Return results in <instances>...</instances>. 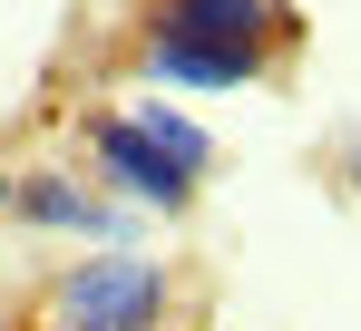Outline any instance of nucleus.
Masks as SVG:
<instances>
[{
    "instance_id": "obj_2",
    "label": "nucleus",
    "mask_w": 361,
    "mask_h": 331,
    "mask_svg": "<svg viewBox=\"0 0 361 331\" xmlns=\"http://www.w3.org/2000/svg\"><path fill=\"white\" fill-rule=\"evenodd\" d=\"M88 146H98V175L118 185L127 205H157V215H185V205H195V175H185V166L137 127V117H98Z\"/></svg>"
},
{
    "instance_id": "obj_8",
    "label": "nucleus",
    "mask_w": 361,
    "mask_h": 331,
    "mask_svg": "<svg viewBox=\"0 0 361 331\" xmlns=\"http://www.w3.org/2000/svg\"><path fill=\"white\" fill-rule=\"evenodd\" d=\"M49 331H59V322H49Z\"/></svg>"
},
{
    "instance_id": "obj_1",
    "label": "nucleus",
    "mask_w": 361,
    "mask_h": 331,
    "mask_svg": "<svg viewBox=\"0 0 361 331\" xmlns=\"http://www.w3.org/2000/svg\"><path fill=\"white\" fill-rule=\"evenodd\" d=\"M157 312H166V273L147 254H88L49 292V322L59 331H157Z\"/></svg>"
},
{
    "instance_id": "obj_7",
    "label": "nucleus",
    "mask_w": 361,
    "mask_h": 331,
    "mask_svg": "<svg viewBox=\"0 0 361 331\" xmlns=\"http://www.w3.org/2000/svg\"><path fill=\"white\" fill-rule=\"evenodd\" d=\"M0 205H10V175H0Z\"/></svg>"
},
{
    "instance_id": "obj_4",
    "label": "nucleus",
    "mask_w": 361,
    "mask_h": 331,
    "mask_svg": "<svg viewBox=\"0 0 361 331\" xmlns=\"http://www.w3.org/2000/svg\"><path fill=\"white\" fill-rule=\"evenodd\" d=\"M274 0H157L147 39H274Z\"/></svg>"
},
{
    "instance_id": "obj_5",
    "label": "nucleus",
    "mask_w": 361,
    "mask_h": 331,
    "mask_svg": "<svg viewBox=\"0 0 361 331\" xmlns=\"http://www.w3.org/2000/svg\"><path fill=\"white\" fill-rule=\"evenodd\" d=\"M10 205L30 224H68V234H88V244H118V215L98 205V195H78L68 175H30V185H10Z\"/></svg>"
},
{
    "instance_id": "obj_6",
    "label": "nucleus",
    "mask_w": 361,
    "mask_h": 331,
    "mask_svg": "<svg viewBox=\"0 0 361 331\" xmlns=\"http://www.w3.org/2000/svg\"><path fill=\"white\" fill-rule=\"evenodd\" d=\"M137 127H147V137H157V146H166V156H176L185 175H205V166H215L205 127H185V117H176V108H157V98H137Z\"/></svg>"
},
{
    "instance_id": "obj_3",
    "label": "nucleus",
    "mask_w": 361,
    "mask_h": 331,
    "mask_svg": "<svg viewBox=\"0 0 361 331\" xmlns=\"http://www.w3.org/2000/svg\"><path fill=\"white\" fill-rule=\"evenodd\" d=\"M147 68L176 88H254L274 68V39H147Z\"/></svg>"
}]
</instances>
